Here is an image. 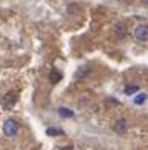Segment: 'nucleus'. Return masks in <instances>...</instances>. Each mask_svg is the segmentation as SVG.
Instances as JSON below:
<instances>
[{
  "label": "nucleus",
  "mask_w": 148,
  "mask_h": 150,
  "mask_svg": "<svg viewBox=\"0 0 148 150\" xmlns=\"http://www.w3.org/2000/svg\"><path fill=\"white\" fill-rule=\"evenodd\" d=\"M113 32L114 35H118V37H125L126 35V25L123 24V22H116L113 27Z\"/></svg>",
  "instance_id": "5"
},
{
  "label": "nucleus",
  "mask_w": 148,
  "mask_h": 150,
  "mask_svg": "<svg viewBox=\"0 0 148 150\" xmlns=\"http://www.w3.org/2000/svg\"><path fill=\"white\" fill-rule=\"evenodd\" d=\"M135 39L140 42H148V25L141 24L135 29Z\"/></svg>",
  "instance_id": "3"
},
{
  "label": "nucleus",
  "mask_w": 148,
  "mask_h": 150,
  "mask_svg": "<svg viewBox=\"0 0 148 150\" xmlns=\"http://www.w3.org/2000/svg\"><path fill=\"white\" fill-rule=\"evenodd\" d=\"M141 2H143V4H148V0H141Z\"/></svg>",
  "instance_id": "13"
},
{
  "label": "nucleus",
  "mask_w": 148,
  "mask_h": 150,
  "mask_svg": "<svg viewBox=\"0 0 148 150\" xmlns=\"http://www.w3.org/2000/svg\"><path fill=\"white\" fill-rule=\"evenodd\" d=\"M49 81L52 83V84H56V83L61 81V73L57 71V69H52V71H51V74H49Z\"/></svg>",
  "instance_id": "6"
},
{
  "label": "nucleus",
  "mask_w": 148,
  "mask_h": 150,
  "mask_svg": "<svg viewBox=\"0 0 148 150\" xmlns=\"http://www.w3.org/2000/svg\"><path fill=\"white\" fill-rule=\"evenodd\" d=\"M17 101V95H15V91H8L5 95L0 98V105L4 106V110H12V106L15 105Z\"/></svg>",
  "instance_id": "2"
},
{
  "label": "nucleus",
  "mask_w": 148,
  "mask_h": 150,
  "mask_svg": "<svg viewBox=\"0 0 148 150\" xmlns=\"http://www.w3.org/2000/svg\"><path fill=\"white\" fill-rule=\"evenodd\" d=\"M62 132L61 130H56V128H47V135H51V137H56V135H61Z\"/></svg>",
  "instance_id": "8"
},
{
  "label": "nucleus",
  "mask_w": 148,
  "mask_h": 150,
  "mask_svg": "<svg viewBox=\"0 0 148 150\" xmlns=\"http://www.w3.org/2000/svg\"><path fill=\"white\" fill-rule=\"evenodd\" d=\"M61 150H73V147H62Z\"/></svg>",
  "instance_id": "12"
},
{
  "label": "nucleus",
  "mask_w": 148,
  "mask_h": 150,
  "mask_svg": "<svg viewBox=\"0 0 148 150\" xmlns=\"http://www.w3.org/2000/svg\"><path fill=\"white\" fill-rule=\"evenodd\" d=\"M113 130L118 133V135H125L128 130V122L125 118H120V120H116V123L113 125Z\"/></svg>",
  "instance_id": "4"
},
{
  "label": "nucleus",
  "mask_w": 148,
  "mask_h": 150,
  "mask_svg": "<svg viewBox=\"0 0 148 150\" xmlns=\"http://www.w3.org/2000/svg\"><path fill=\"white\" fill-rule=\"evenodd\" d=\"M87 73H89V68H81L79 71H78V74H76V76H78V78H82V76H86Z\"/></svg>",
  "instance_id": "10"
},
{
  "label": "nucleus",
  "mask_w": 148,
  "mask_h": 150,
  "mask_svg": "<svg viewBox=\"0 0 148 150\" xmlns=\"http://www.w3.org/2000/svg\"><path fill=\"white\" fill-rule=\"evenodd\" d=\"M138 93V86H126L125 88V95H135Z\"/></svg>",
  "instance_id": "7"
},
{
  "label": "nucleus",
  "mask_w": 148,
  "mask_h": 150,
  "mask_svg": "<svg viewBox=\"0 0 148 150\" xmlns=\"http://www.w3.org/2000/svg\"><path fill=\"white\" fill-rule=\"evenodd\" d=\"M145 100H147V95H140V96H136V98H135V103H136V105H140V103H143Z\"/></svg>",
  "instance_id": "11"
},
{
  "label": "nucleus",
  "mask_w": 148,
  "mask_h": 150,
  "mask_svg": "<svg viewBox=\"0 0 148 150\" xmlns=\"http://www.w3.org/2000/svg\"><path fill=\"white\" fill-rule=\"evenodd\" d=\"M59 115L61 116H73V111H69L66 108H59Z\"/></svg>",
  "instance_id": "9"
},
{
  "label": "nucleus",
  "mask_w": 148,
  "mask_h": 150,
  "mask_svg": "<svg viewBox=\"0 0 148 150\" xmlns=\"http://www.w3.org/2000/svg\"><path fill=\"white\" fill-rule=\"evenodd\" d=\"M17 133H19V123L15 120H7L4 123V135L8 137V138H13Z\"/></svg>",
  "instance_id": "1"
}]
</instances>
